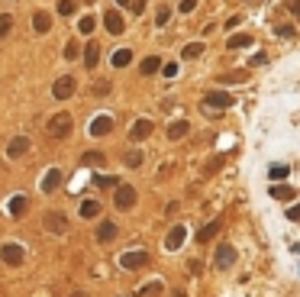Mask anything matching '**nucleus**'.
<instances>
[{"label": "nucleus", "mask_w": 300, "mask_h": 297, "mask_svg": "<svg viewBox=\"0 0 300 297\" xmlns=\"http://www.w3.org/2000/svg\"><path fill=\"white\" fill-rule=\"evenodd\" d=\"M233 107V97L223 91H213V94H207L204 100H200V110L204 113H219V110H229Z\"/></svg>", "instance_id": "nucleus-1"}, {"label": "nucleus", "mask_w": 300, "mask_h": 297, "mask_svg": "<svg viewBox=\"0 0 300 297\" xmlns=\"http://www.w3.org/2000/svg\"><path fill=\"white\" fill-rule=\"evenodd\" d=\"M46 133L52 139H65L68 133H71V117H68V113H55V117H49Z\"/></svg>", "instance_id": "nucleus-2"}, {"label": "nucleus", "mask_w": 300, "mask_h": 297, "mask_svg": "<svg viewBox=\"0 0 300 297\" xmlns=\"http://www.w3.org/2000/svg\"><path fill=\"white\" fill-rule=\"evenodd\" d=\"M74 87H78V81L71 75H61L55 84H52V97L55 100H68V97H74Z\"/></svg>", "instance_id": "nucleus-3"}, {"label": "nucleus", "mask_w": 300, "mask_h": 297, "mask_svg": "<svg viewBox=\"0 0 300 297\" xmlns=\"http://www.w3.org/2000/svg\"><path fill=\"white\" fill-rule=\"evenodd\" d=\"M145 262H148L145 249H132V252H123V255H120V265L126 268V272H136V268H142Z\"/></svg>", "instance_id": "nucleus-4"}, {"label": "nucleus", "mask_w": 300, "mask_h": 297, "mask_svg": "<svg viewBox=\"0 0 300 297\" xmlns=\"http://www.w3.org/2000/svg\"><path fill=\"white\" fill-rule=\"evenodd\" d=\"M113 126H117V120L110 117V113H100V117L94 120L91 126H87V133H91L94 139H100V136H107V133H113Z\"/></svg>", "instance_id": "nucleus-5"}, {"label": "nucleus", "mask_w": 300, "mask_h": 297, "mask_svg": "<svg viewBox=\"0 0 300 297\" xmlns=\"http://www.w3.org/2000/svg\"><path fill=\"white\" fill-rule=\"evenodd\" d=\"M61 181H65V171H61V168H49L46 178H42V194H55V191L61 188Z\"/></svg>", "instance_id": "nucleus-6"}, {"label": "nucleus", "mask_w": 300, "mask_h": 297, "mask_svg": "<svg viewBox=\"0 0 300 297\" xmlns=\"http://www.w3.org/2000/svg\"><path fill=\"white\" fill-rule=\"evenodd\" d=\"M0 258H4L7 265H20L23 262V246L20 242H4V246H0Z\"/></svg>", "instance_id": "nucleus-7"}, {"label": "nucleus", "mask_w": 300, "mask_h": 297, "mask_svg": "<svg viewBox=\"0 0 300 297\" xmlns=\"http://www.w3.org/2000/svg\"><path fill=\"white\" fill-rule=\"evenodd\" d=\"M213 265L219 268V272L233 268V265H236V249H233V246H219V249H216V258H213Z\"/></svg>", "instance_id": "nucleus-8"}, {"label": "nucleus", "mask_w": 300, "mask_h": 297, "mask_svg": "<svg viewBox=\"0 0 300 297\" xmlns=\"http://www.w3.org/2000/svg\"><path fill=\"white\" fill-rule=\"evenodd\" d=\"M113 200H117V207H120V210H129V207L136 204V188L120 184V188H117V197H113Z\"/></svg>", "instance_id": "nucleus-9"}, {"label": "nucleus", "mask_w": 300, "mask_h": 297, "mask_svg": "<svg viewBox=\"0 0 300 297\" xmlns=\"http://www.w3.org/2000/svg\"><path fill=\"white\" fill-rule=\"evenodd\" d=\"M188 239V230H184L181 223H174L171 226V233H168V239H165V249L168 252H174V249H181V242Z\"/></svg>", "instance_id": "nucleus-10"}, {"label": "nucleus", "mask_w": 300, "mask_h": 297, "mask_svg": "<svg viewBox=\"0 0 300 297\" xmlns=\"http://www.w3.org/2000/svg\"><path fill=\"white\" fill-rule=\"evenodd\" d=\"M32 29H36L39 36H46V32L52 29V16L46 10H36V13H32Z\"/></svg>", "instance_id": "nucleus-11"}, {"label": "nucleus", "mask_w": 300, "mask_h": 297, "mask_svg": "<svg viewBox=\"0 0 300 297\" xmlns=\"http://www.w3.org/2000/svg\"><path fill=\"white\" fill-rule=\"evenodd\" d=\"M46 226H49L52 233H65V230H68V220H65V213L49 210V213H46Z\"/></svg>", "instance_id": "nucleus-12"}, {"label": "nucleus", "mask_w": 300, "mask_h": 297, "mask_svg": "<svg viewBox=\"0 0 300 297\" xmlns=\"http://www.w3.org/2000/svg\"><path fill=\"white\" fill-rule=\"evenodd\" d=\"M148 133H152V120H136L132 129H129V139H132V142H139V139H145Z\"/></svg>", "instance_id": "nucleus-13"}, {"label": "nucleus", "mask_w": 300, "mask_h": 297, "mask_svg": "<svg viewBox=\"0 0 300 297\" xmlns=\"http://www.w3.org/2000/svg\"><path fill=\"white\" fill-rule=\"evenodd\" d=\"M29 152V139L26 136H16L10 145H7V155H10V159H20V155H26Z\"/></svg>", "instance_id": "nucleus-14"}, {"label": "nucleus", "mask_w": 300, "mask_h": 297, "mask_svg": "<svg viewBox=\"0 0 300 297\" xmlns=\"http://www.w3.org/2000/svg\"><path fill=\"white\" fill-rule=\"evenodd\" d=\"M191 133V120H174V123L168 126V139L174 142V139H184Z\"/></svg>", "instance_id": "nucleus-15"}, {"label": "nucleus", "mask_w": 300, "mask_h": 297, "mask_svg": "<svg viewBox=\"0 0 300 297\" xmlns=\"http://www.w3.org/2000/svg\"><path fill=\"white\" fill-rule=\"evenodd\" d=\"M103 26H107V32H113V36H120V32H123V16L110 10L107 16H103Z\"/></svg>", "instance_id": "nucleus-16"}, {"label": "nucleus", "mask_w": 300, "mask_h": 297, "mask_svg": "<svg viewBox=\"0 0 300 297\" xmlns=\"http://www.w3.org/2000/svg\"><path fill=\"white\" fill-rule=\"evenodd\" d=\"M219 230H223V223H219V220H210V223L204 226V230L197 233V242H210V239H213V236H216Z\"/></svg>", "instance_id": "nucleus-17"}, {"label": "nucleus", "mask_w": 300, "mask_h": 297, "mask_svg": "<svg viewBox=\"0 0 300 297\" xmlns=\"http://www.w3.org/2000/svg\"><path fill=\"white\" fill-rule=\"evenodd\" d=\"M97 239H100V242H113V239H117V223H100V226H97Z\"/></svg>", "instance_id": "nucleus-18"}, {"label": "nucleus", "mask_w": 300, "mask_h": 297, "mask_svg": "<svg viewBox=\"0 0 300 297\" xmlns=\"http://www.w3.org/2000/svg\"><path fill=\"white\" fill-rule=\"evenodd\" d=\"M26 207H29V200H26L23 194H16L10 204H7V210H10V216H23V213H26Z\"/></svg>", "instance_id": "nucleus-19"}, {"label": "nucleus", "mask_w": 300, "mask_h": 297, "mask_svg": "<svg viewBox=\"0 0 300 297\" xmlns=\"http://www.w3.org/2000/svg\"><path fill=\"white\" fill-rule=\"evenodd\" d=\"M110 62H113V68H126V65L132 62V52H129V49H117V52L110 55Z\"/></svg>", "instance_id": "nucleus-20"}, {"label": "nucleus", "mask_w": 300, "mask_h": 297, "mask_svg": "<svg viewBox=\"0 0 300 297\" xmlns=\"http://www.w3.org/2000/svg\"><path fill=\"white\" fill-rule=\"evenodd\" d=\"M97 58H100L97 42H87V49H84V65H87V68H97Z\"/></svg>", "instance_id": "nucleus-21"}, {"label": "nucleus", "mask_w": 300, "mask_h": 297, "mask_svg": "<svg viewBox=\"0 0 300 297\" xmlns=\"http://www.w3.org/2000/svg\"><path fill=\"white\" fill-rule=\"evenodd\" d=\"M239 81H249V71H229V75H219V84H239Z\"/></svg>", "instance_id": "nucleus-22"}, {"label": "nucleus", "mask_w": 300, "mask_h": 297, "mask_svg": "<svg viewBox=\"0 0 300 297\" xmlns=\"http://www.w3.org/2000/svg\"><path fill=\"white\" fill-rule=\"evenodd\" d=\"M158 68H162V58L148 55V58H142V65H139V71H142V75H155Z\"/></svg>", "instance_id": "nucleus-23"}, {"label": "nucleus", "mask_w": 300, "mask_h": 297, "mask_svg": "<svg viewBox=\"0 0 300 297\" xmlns=\"http://www.w3.org/2000/svg\"><path fill=\"white\" fill-rule=\"evenodd\" d=\"M162 281H152V284H145V287H139V294L136 297H162Z\"/></svg>", "instance_id": "nucleus-24"}, {"label": "nucleus", "mask_w": 300, "mask_h": 297, "mask_svg": "<svg viewBox=\"0 0 300 297\" xmlns=\"http://www.w3.org/2000/svg\"><path fill=\"white\" fill-rule=\"evenodd\" d=\"M84 165H91V168H100L103 162H107V155L103 152H84V159H81Z\"/></svg>", "instance_id": "nucleus-25"}, {"label": "nucleus", "mask_w": 300, "mask_h": 297, "mask_svg": "<svg viewBox=\"0 0 300 297\" xmlns=\"http://www.w3.org/2000/svg\"><path fill=\"white\" fill-rule=\"evenodd\" d=\"M252 42H255V39H252V36H245V32H242V36H233V39H229V42H226V46H229V49H233V52H236V49H249V46H252Z\"/></svg>", "instance_id": "nucleus-26"}, {"label": "nucleus", "mask_w": 300, "mask_h": 297, "mask_svg": "<svg viewBox=\"0 0 300 297\" xmlns=\"http://www.w3.org/2000/svg\"><path fill=\"white\" fill-rule=\"evenodd\" d=\"M142 159H145V155L139 152V148H129V152H126V159H123V162H126V168H139V165H142Z\"/></svg>", "instance_id": "nucleus-27"}, {"label": "nucleus", "mask_w": 300, "mask_h": 297, "mask_svg": "<svg viewBox=\"0 0 300 297\" xmlns=\"http://www.w3.org/2000/svg\"><path fill=\"white\" fill-rule=\"evenodd\" d=\"M97 213H100V204H97V200H84V204H81V216H84V220H91V216H97Z\"/></svg>", "instance_id": "nucleus-28"}, {"label": "nucleus", "mask_w": 300, "mask_h": 297, "mask_svg": "<svg viewBox=\"0 0 300 297\" xmlns=\"http://www.w3.org/2000/svg\"><path fill=\"white\" fill-rule=\"evenodd\" d=\"M287 171H290L287 165H271V168H268V178H271V181H284Z\"/></svg>", "instance_id": "nucleus-29"}, {"label": "nucleus", "mask_w": 300, "mask_h": 297, "mask_svg": "<svg viewBox=\"0 0 300 297\" xmlns=\"http://www.w3.org/2000/svg\"><path fill=\"white\" fill-rule=\"evenodd\" d=\"M10 29H13V16L10 13H0V39L10 36Z\"/></svg>", "instance_id": "nucleus-30"}, {"label": "nucleus", "mask_w": 300, "mask_h": 297, "mask_svg": "<svg viewBox=\"0 0 300 297\" xmlns=\"http://www.w3.org/2000/svg\"><path fill=\"white\" fill-rule=\"evenodd\" d=\"M200 52H204V42H191V46H184L181 55H184V58H197Z\"/></svg>", "instance_id": "nucleus-31"}, {"label": "nucleus", "mask_w": 300, "mask_h": 297, "mask_svg": "<svg viewBox=\"0 0 300 297\" xmlns=\"http://www.w3.org/2000/svg\"><path fill=\"white\" fill-rule=\"evenodd\" d=\"M97 188H120V181L117 178H110V174H97Z\"/></svg>", "instance_id": "nucleus-32"}, {"label": "nucleus", "mask_w": 300, "mask_h": 297, "mask_svg": "<svg viewBox=\"0 0 300 297\" xmlns=\"http://www.w3.org/2000/svg\"><path fill=\"white\" fill-rule=\"evenodd\" d=\"M55 10H58V16H71L74 13V0H58Z\"/></svg>", "instance_id": "nucleus-33"}, {"label": "nucleus", "mask_w": 300, "mask_h": 297, "mask_svg": "<svg viewBox=\"0 0 300 297\" xmlns=\"http://www.w3.org/2000/svg\"><path fill=\"white\" fill-rule=\"evenodd\" d=\"M271 197H278V200H287V197H294V194H290V188H284V184H275V188H271Z\"/></svg>", "instance_id": "nucleus-34"}, {"label": "nucleus", "mask_w": 300, "mask_h": 297, "mask_svg": "<svg viewBox=\"0 0 300 297\" xmlns=\"http://www.w3.org/2000/svg\"><path fill=\"white\" fill-rule=\"evenodd\" d=\"M78 29H81L84 36H91V32H94V16H84V20L78 23Z\"/></svg>", "instance_id": "nucleus-35"}, {"label": "nucleus", "mask_w": 300, "mask_h": 297, "mask_svg": "<svg viewBox=\"0 0 300 297\" xmlns=\"http://www.w3.org/2000/svg\"><path fill=\"white\" fill-rule=\"evenodd\" d=\"M168 20H171V10H168V7H158V16H155V23H158V26H165Z\"/></svg>", "instance_id": "nucleus-36"}, {"label": "nucleus", "mask_w": 300, "mask_h": 297, "mask_svg": "<svg viewBox=\"0 0 300 297\" xmlns=\"http://www.w3.org/2000/svg\"><path fill=\"white\" fill-rule=\"evenodd\" d=\"M94 94H97V97H107V94H110V84H107V81H97V84H94Z\"/></svg>", "instance_id": "nucleus-37"}, {"label": "nucleus", "mask_w": 300, "mask_h": 297, "mask_svg": "<svg viewBox=\"0 0 300 297\" xmlns=\"http://www.w3.org/2000/svg\"><path fill=\"white\" fill-rule=\"evenodd\" d=\"M284 7H287V13L300 16V0H284Z\"/></svg>", "instance_id": "nucleus-38"}, {"label": "nucleus", "mask_w": 300, "mask_h": 297, "mask_svg": "<svg viewBox=\"0 0 300 297\" xmlns=\"http://www.w3.org/2000/svg\"><path fill=\"white\" fill-rule=\"evenodd\" d=\"M197 10V0H181V13H194Z\"/></svg>", "instance_id": "nucleus-39"}, {"label": "nucleus", "mask_w": 300, "mask_h": 297, "mask_svg": "<svg viewBox=\"0 0 300 297\" xmlns=\"http://www.w3.org/2000/svg\"><path fill=\"white\" fill-rule=\"evenodd\" d=\"M78 52H81V49H78V42H68V46H65V55L68 58H78Z\"/></svg>", "instance_id": "nucleus-40"}, {"label": "nucleus", "mask_w": 300, "mask_h": 297, "mask_svg": "<svg viewBox=\"0 0 300 297\" xmlns=\"http://www.w3.org/2000/svg\"><path fill=\"white\" fill-rule=\"evenodd\" d=\"M162 75H165V78H174V75H178V65H174V62H168V65L162 68Z\"/></svg>", "instance_id": "nucleus-41"}, {"label": "nucleus", "mask_w": 300, "mask_h": 297, "mask_svg": "<svg viewBox=\"0 0 300 297\" xmlns=\"http://www.w3.org/2000/svg\"><path fill=\"white\" fill-rule=\"evenodd\" d=\"M200 268H204V265H200L197 258H194V262H188V272H191V275H200Z\"/></svg>", "instance_id": "nucleus-42"}, {"label": "nucleus", "mask_w": 300, "mask_h": 297, "mask_svg": "<svg viewBox=\"0 0 300 297\" xmlns=\"http://www.w3.org/2000/svg\"><path fill=\"white\" fill-rule=\"evenodd\" d=\"M278 36H284V39L294 36V26H278Z\"/></svg>", "instance_id": "nucleus-43"}, {"label": "nucleus", "mask_w": 300, "mask_h": 297, "mask_svg": "<svg viewBox=\"0 0 300 297\" xmlns=\"http://www.w3.org/2000/svg\"><path fill=\"white\" fill-rule=\"evenodd\" d=\"M287 216H290V220H300V207H297V210H290Z\"/></svg>", "instance_id": "nucleus-44"}, {"label": "nucleus", "mask_w": 300, "mask_h": 297, "mask_svg": "<svg viewBox=\"0 0 300 297\" xmlns=\"http://www.w3.org/2000/svg\"><path fill=\"white\" fill-rule=\"evenodd\" d=\"M120 4H132V0H120Z\"/></svg>", "instance_id": "nucleus-45"}]
</instances>
